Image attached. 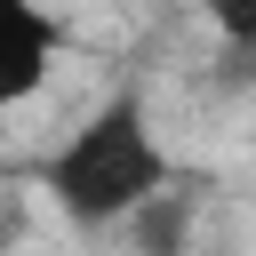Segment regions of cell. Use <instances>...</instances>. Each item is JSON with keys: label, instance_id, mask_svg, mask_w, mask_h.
Listing matches in <instances>:
<instances>
[{"label": "cell", "instance_id": "6da1fadb", "mask_svg": "<svg viewBox=\"0 0 256 256\" xmlns=\"http://www.w3.org/2000/svg\"><path fill=\"white\" fill-rule=\"evenodd\" d=\"M176 168H168V144L152 136V104H144V88L128 80V88H112L40 168H32V184L56 200V216L64 224H80V232H112V224H128L160 184H168Z\"/></svg>", "mask_w": 256, "mask_h": 256}, {"label": "cell", "instance_id": "7a4b0ae2", "mask_svg": "<svg viewBox=\"0 0 256 256\" xmlns=\"http://www.w3.org/2000/svg\"><path fill=\"white\" fill-rule=\"evenodd\" d=\"M56 56H64V16L48 0H0V112L32 104L56 80Z\"/></svg>", "mask_w": 256, "mask_h": 256}, {"label": "cell", "instance_id": "3957f363", "mask_svg": "<svg viewBox=\"0 0 256 256\" xmlns=\"http://www.w3.org/2000/svg\"><path fill=\"white\" fill-rule=\"evenodd\" d=\"M120 232H128L136 256H192V232H200V184H176V176H168Z\"/></svg>", "mask_w": 256, "mask_h": 256}, {"label": "cell", "instance_id": "277c9868", "mask_svg": "<svg viewBox=\"0 0 256 256\" xmlns=\"http://www.w3.org/2000/svg\"><path fill=\"white\" fill-rule=\"evenodd\" d=\"M200 16L216 24L224 48H256V0H200Z\"/></svg>", "mask_w": 256, "mask_h": 256}]
</instances>
